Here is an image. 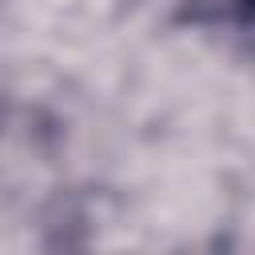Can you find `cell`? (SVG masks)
Instances as JSON below:
<instances>
[{"instance_id":"1","label":"cell","mask_w":255,"mask_h":255,"mask_svg":"<svg viewBox=\"0 0 255 255\" xmlns=\"http://www.w3.org/2000/svg\"><path fill=\"white\" fill-rule=\"evenodd\" d=\"M0 108H4V100H0Z\"/></svg>"}]
</instances>
